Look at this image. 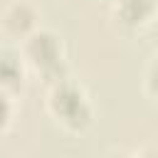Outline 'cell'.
Listing matches in <instances>:
<instances>
[{"instance_id":"cell-1","label":"cell","mask_w":158,"mask_h":158,"mask_svg":"<svg viewBox=\"0 0 158 158\" xmlns=\"http://www.w3.org/2000/svg\"><path fill=\"white\" fill-rule=\"evenodd\" d=\"M52 114L72 131H84L91 123V106L84 96V91L69 81H59L49 99Z\"/></svg>"},{"instance_id":"cell-2","label":"cell","mask_w":158,"mask_h":158,"mask_svg":"<svg viewBox=\"0 0 158 158\" xmlns=\"http://www.w3.org/2000/svg\"><path fill=\"white\" fill-rule=\"evenodd\" d=\"M25 54H27V59H30L42 74L57 72V69L62 67V44H59V37L52 35V32H47V30L32 32V35L27 37Z\"/></svg>"},{"instance_id":"cell-3","label":"cell","mask_w":158,"mask_h":158,"mask_svg":"<svg viewBox=\"0 0 158 158\" xmlns=\"http://www.w3.org/2000/svg\"><path fill=\"white\" fill-rule=\"evenodd\" d=\"M35 20H37V15H35V10L30 7V5H25V2H15V5H10L7 10H5V15H2V27L10 32V35H20V37H30L32 32H35Z\"/></svg>"},{"instance_id":"cell-4","label":"cell","mask_w":158,"mask_h":158,"mask_svg":"<svg viewBox=\"0 0 158 158\" xmlns=\"http://www.w3.org/2000/svg\"><path fill=\"white\" fill-rule=\"evenodd\" d=\"M22 59L17 52L2 49L0 52V89L2 91H15L17 86H22Z\"/></svg>"},{"instance_id":"cell-5","label":"cell","mask_w":158,"mask_h":158,"mask_svg":"<svg viewBox=\"0 0 158 158\" xmlns=\"http://www.w3.org/2000/svg\"><path fill=\"white\" fill-rule=\"evenodd\" d=\"M116 15L126 25H141L153 15V0H118Z\"/></svg>"},{"instance_id":"cell-6","label":"cell","mask_w":158,"mask_h":158,"mask_svg":"<svg viewBox=\"0 0 158 158\" xmlns=\"http://www.w3.org/2000/svg\"><path fill=\"white\" fill-rule=\"evenodd\" d=\"M146 89L158 99V59L148 67V74H146Z\"/></svg>"},{"instance_id":"cell-7","label":"cell","mask_w":158,"mask_h":158,"mask_svg":"<svg viewBox=\"0 0 158 158\" xmlns=\"http://www.w3.org/2000/svg\"><path fill=\"white\" fill-rule=\"evenodd\" d=\"M7 123H10V101H7V91L0 89V131H5Z\"/></svg>"},{"instance_id":"cell-8","label":"cell","mask_w":158,"mask_h":158,"mask_svg":"<svg viewBox=\"0 0 158 158\" xmlns=\"http://www.w3.org/2000/svg\"><path fill=\"white\" fill-rule=\"evenodd\" d=\"M156 37H158V17H156Z\"/></svg>"},{"instance_id":"cell-9","label":"cell","mask_w":158,"mask_h":158,"mask_svg":"<svg viewBox=\"0 0 158 158\" xmlns=\"http://www.w3.org/2000/svg\"><path fill=\"white\" fill-rule=\"evenodd\" d=\"M156 158H158V153H156Z\"/></svg>"}]
</instances>
